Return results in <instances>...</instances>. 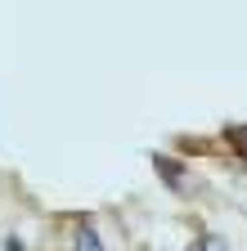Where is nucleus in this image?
I'll return each mask as SVG.
<instances>
[{
  "label": "nucleus",
  "mask_w": 247,
  "mask_h": 251,
  "mask_svg": "<svg viewBox=\"0 0 247 251\" xmlns=\"http://www.w3.org/2000/svg\"><path fill=\"white\" fill-rule=\"evenodd\" d=\"M72 242H77L72 251H104V242H99V233H95L90 220H81V225H77V238H72Z\"/></svg>",
  "instance_id": "1"
}]
</instances>
